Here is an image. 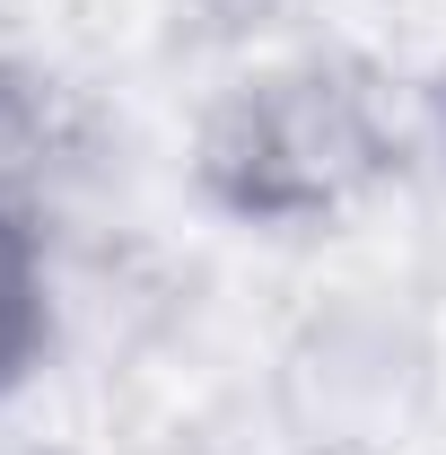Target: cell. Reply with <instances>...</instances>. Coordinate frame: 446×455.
Masks as SVG:
<instances>
[{
	"label": "cell",
	"mask_w": 446,
	"mask_h": 455,
	"mask_svg": "<svg viewBox=\"0 0 446 455\" xmlns=\"http://www.w3.org/2000/svg\"><path fill=\"white\" fill-rule=\"evenodd\" d=\"M193 202L245 236H333L411 175V97L350 44L245 61L193 123Z\"/></svg>",
	"instance_id": "cell-1"
},
{
	"label": "cell",
	"mask_w": 446,
	"mask_h": 455,
	"mask_svg": "<svg viewBox=\"0 0 446 455\" xmlns=\"http://www.w3.org/2000/svg\"><path fill=\"white\" fill-rule=\"evenodd\" d=\"M97 167V123L79 88L27 53H0V228L53 236Z\"/></svg>",
	"instance_id": "cell-2"
},
{
	"label": "cell",
	"mask_w": 446,
	"mask_h": 455,
	"mask_svg": "<svg viewBox=\"0 0 446 455\" xmlns=\"http://www.w3.org/2000/svg\"><path fill=\"white\" fill-rule=\"evenodd\" d=\"M53 350V254L27 228H0V403Z\"/></svg>",
	"instance_id": "cell-3"
},
{
	"label": "cell",
	"mask_w": 446,
	"mask_h": 455,
	"mask_svg": "<svg viewBox=\"0 0 446 455\" xmlns=\"http://www.w3.org/2000/svg\"><path fill=\"white\" fill-rule=\"evenodd\" d=\"M411 202H420V254L446 281V70L411 97Z\"/></svg>",
	"instance_id": "cell-4"
}]
</instances>
